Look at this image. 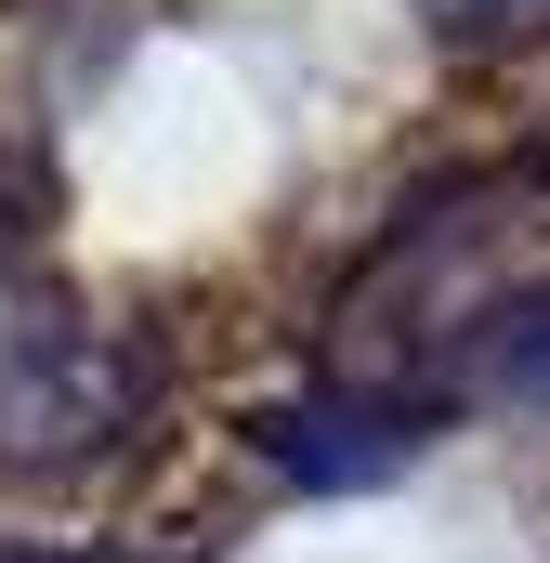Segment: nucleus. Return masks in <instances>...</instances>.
Returning <instances> with one entry per match:
<instances>
[{
  "label": "nucleus",
  "mask_w": 550,
  "mask_h": 563,
  "mask_svg": "<svg viewBox=\"0 0 550 563\" xmlns=\"http://www.w3.org/2000/svg\"><path fill=\"white\" fill-rule=\"evenodd\" d=\"M275 472H301V485H367V472H407V394H301V407H275L263 420Z\"/></svg>",
  "instance_id": "obj_1"
},
{
  "label": "nucleus",
  "mask_w": 550,
  "mask_h": 563,
  "mask_svg": "<svg viewBox=\"0 0 550 563\" xmlns=\"http://www.w3.org/2000/svg\"><path fill=\"white\" fill-rule=\"evenodd\" d=\"M459 394L550 420V288H512V301L472 328V354H459Z\"/></svg>",
  "instance_id": "obj_2"
},
{
  "label": "nucleus",
  "mask_w": 550,
  "mask_h": 563,
  "mask_svg": "<svg viewBox=\"0 0 550 563\" xmlns=\"http://www.w3.org/2000/svg\"><path fill=\"white\" fill-rule=\"evenodd\" d=\"M419 13H446V26H525V13H550V0H419Z\"/></svg>",
  "instance_id": "obj_3"
}]
</instances>
